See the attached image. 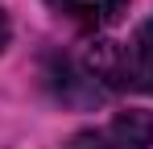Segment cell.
Returning <instances> with one entry per match:
<instances>
[{
    "instance_id": "cell-1",
    "label": "cell",
    "mask_w": 153,
    "mask_h": 149,
    "mask_svg": "<svg viewBox=\"0 0 153 149\" xmlns=\"http://www.w3.org/2000/svg\"><path fill=\"white\" fill-rule=\"evenodd\" d=\"M91 71L103 74L112 87L153 95V21H145L124 46H100V54H91Z\"/></svg>"
},
{
    "instance_id": "cell-2",
    "label": "cell",
    "mask_w": 153,
    "mask_h": 149,
    "mask_svg": "<svg viewBox=\"0 0 153 149\" xmlns=\"http://www.w3.org/2000/svg\"><path fill=\"white\" fill-rule=\"evenodd\" d=\"M66 149H153V116L149 112H124L103 128L79 133Z\"/></svg>"
},
{
    "instance_id": "cell-3",
    "label": "cell",
    "mask_w": 153,
    "mask_h": 149,
    "mask_svg": "<svg viewBox=\"0 0 153 149\" xmlns=\"http://www.w3.org/2000/svg\"><path fill=\"white\" fill-rule=\"evenodd\" d=\"M54 13H62L66 21L83 25V29H103L124 13L128 0H46Z\"/></svg>"
},
{
    "instance_id": "cell-4",
    "label": "cell",
    "mask_w": 153,
    "mask_h": 149,
    "mask_svg": "<svg viewBox=\"0 0 153 149\" xmlns=\"http://www.w3.org/2000/svg\"><path fill=\"white\" fill-rule=\"evenodd\" d=\"M8 46V21H4V13H0V50Z\"/></svg>"
}]
</instances>
